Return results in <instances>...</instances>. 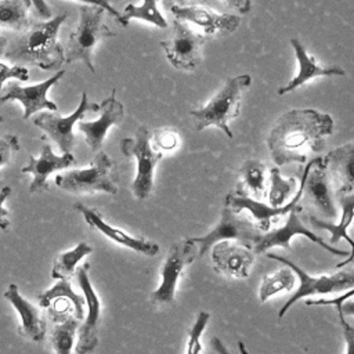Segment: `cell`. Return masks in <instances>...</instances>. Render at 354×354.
<instances>
[{
    "label": "cell",
    "mask_w": 354,
    "mask_h": 354,
    "mask_svg": "<svg viewBox=\"0 0 354 354\" xmlns=\"http://www.w3.org/2000/svg\"><path fill=\"white\" fill-rule=\"evenodd\" d=\"M333 131V119L315 109H290L278 118L267 147L277 166L304 163L308 151L319 153L325 137Z\"/></svg>",
    "instance_id": "1"
},
{
    "label": "cell",
    "mask_w": 354,
    "mask_h": 354,
    "mask_svg": "<svg viewBox=\"0 0 354 354\" xmlns=\"http://www.w3.org/2000/svg\"><path fill=\"white\" fill-rule=\"evenodd\" d=\"M68 14H59L44 22H35L18 32L7 44L4 57L14 64H30L44 71L65 64V48L58 41V30Z\"/></svg>",
    "instance_id": "2"
},
{
    "label": "cell",
    "mask_w": 354,
    "mask_h": 354,
    "mask_svg": "<svg viewBox=\"0 0 354 354\" xmlns=\"http://www.w3.org/2000/svg\"><path fill=\"white\" fill-rule=\"evenodd\" d=\"M252 83L250 75H238L231 77L217 94L202 108L191 111L196 131H202L209 126L218 127L228 138H232V130L228 126L231 119L239 115L241 95Z\"/></svg>",
    "instance_id": "3"
},
{
    "label": "cell",
    "mask_w": 354,
    "mask_h": 354,
    "mask_svg": "<svg viewBox=\"0 0 354 354\" xmlns=\"http://www.w3.org/2000/svg\"><path fill=\"white\" fill-rule=\"evenodd\" d=\"M104 8L90 4L79 6V22L72 30L65 48V64L83 61L90 72H95L93 65V50L105 37L115 33L104 24Z\"/></svg>",
    "instance_id": "4"
},
{
    "label": "cell",
    "mask_w": 354,
    "mask_h": 354,
    "mask_svg": "<svg viewBox=\"0 0 354 354\" xmlns=\"http://www.w3.org/2000/svg\"><path fill=\"white\" fill-rule=\"evenodd\" d=\"M112 167V159L105 151L100 149L87 169L59 173L55 176V184L62 191L72 194L106 192L115 195L118 192V187L111 176Z\"/></svg>",
    "instance_id": "5"
},
{
    "label": "cell",
    "mask_w": 354,
    "mask_h": 354,
    "mask_svg": "<svg viewBox=\"0 0 354 354\" xmlns=\"http://www.w3.org/2000/svg\"><path fill=\"white\" fill-rule=\"evenodd\" d=\"M267 257L281 261L282 264L290 267L296 274V277L299 278V288H296V292L292 295V297L281 307L278 313V319H281L286 314L289 307H292L293 303H296L299 299H304L307 296H314V295H328L335 292L339 293V292H346L354 288V266L329 275L313 277V275H308L303 268H300L297 264H295L286 257H282L274 253L267 254Z\"/></svg>",
    "instance_id": "6"
},
{
    "label": "cell",
    "mask_w": 354,
    "mask_h": 354,
    "mask_svg": "<svg viewBox=\"0 0 354 354\" xmlns=\"http://www.w3.org/2000/svg\"><path fill=\"white\" fill-rule=\"evenodd\" d=\"M120 151L126 156H133L137 160V173L131 184L133 195L137 199L149 196L153 187V171L158 162L162 159V152L151 145V133L145 126L136 130V137H126L120 141Z\"/></svg>",
    "instance_id": "7"
},
{
    "label": "cell",
    "mask_w": 354,
    "mask_h": 354,
    "mask_svg": "<svg viewBox=\"0 0 354 354\" xmlns=\"http://www.w3.org/2000/svg\"><path fill=\"white\" fill-rule=\"evenodd\" d=\"M263 231L245 217H239L236 212H234L230 206H224L221 210L220 221L217 225L210 230L203 236L189 238L198 246V257H202L207 253V250L220 241H236L249 248H253L259 241Z\"/></svg>",
    "instance_id": "8"
},
{
    "label": "cell",
    "mask_w": 354,
    "mask_h": 354,
    "mask_svg": "<svg viewBox=\"0 0 354 354\" xmlns=\"http://www.w3.org/2000/svg\"><path fill=\"white\" fill-rule=\"evenodd\" d=\"M301 180L303 194L300 201L314 207L321 216L335 218L337 214L335 189L321 156H317L306 165Z\"/></svg>",
    "instance_id": "9"
},
{
    "label": "cell",
    "mask_w": 354,
    "mask_h": 354,
    "mask_svg": "<svg viewBox=\"0 0 354 354\" xmlns=\"http://www.w3.org/2000/svg\"><path fill=\"white\" fill-rule=\"evenodd\" d=\"M205 40L206 37L191 30L185 21L174 18L173 36L169 40H162L160 46L171 66L178 71H194L202 62Z\"/></svg>",
    "instance_id": "10"
},
{
    "label": "cell",
    "mask_w": 354,
    "mask_h": 354,
    "mask_svg": "<svg viewBox=\"0 0 354 354\" xmlns=\"http://www.w3.org/2000/svg\"><path fill=\"white\" fill-rule=\"evenodd\" d=\"M198 257V246L188 239L170 246L160 271V285L151 293L153 304H171L174 301L178 278L184 268Z\"/></svg>",
    "instance_id": "11"
},
{
    "label": "cell",
    "mask_w": 354,
    "mask_h": 354,
    "mask_svg": "<svg viewBox=\"0 0 354 354\" xmlns=\"http://www.w3.org/2000/svg\"><path fill=\"white\" fill-rule=\"evenodd\" d=\"M98 112V104L88 101L87 93H82L80 102L77 108L69 116H61L57 111L43 112L33 118V123L41 129L55 144L59 147L61 152H72L75 145L73 126L87 113Z\"/></svg>",
    "instance_id": "12"
},
{
    "label": "cell",
    "mask_w": 354,
    "mask_h": 354,
    "mask_svg": "<svg viewBox=\"0 0 354 354\" xmlns=\"http://www.w3.org/2000/svg\"><path fill=\"white\" fill-rule=\"evenodd\" d=\"M299 212H300V207H299V205H296L288 213V217H286V221H285L283 225L277 227L274 230H268L266 232H261L259 241L253 246V252L256 254L264 253V252H267L268 249H271L274 246H281V248L289 249V241H290L292 236H295V235H304L310 241H313L314 243H317L318 246H321L322 249H325L326 252H329L332 254H336V256H347L348 254L344 250H339V249L328 245L315 232L308 230L303 224V221H301V218L299 216Z\"/></svg>",
    "instance_id": "13"
},
{
    "label": "cell",
    "mask_w": 354,
    "mask_h": 354,
    "mask_svg": "<svg viewBox=\"0 0 354 354\" xmlns=\"http://www.w3.org/2000/svg\"><path fill=\"white\" fill-rule=\"evenodd\" d=\"M64 75L65 69H61L47 80L26 87L21 86L17 82H11L7 86V91L4 94H0V104L8 101H19L24 106V119H29L33 113L41 109L57 111L58 108L55 102L47 98V93Z\"/></svg>",
    "instance_id": "14"
},
{
    "label": "cell",
    "mask_w": 354,
    "mask_h": 354,
    "mask_svg": "<svg viewBox=\"0 0 354 354\" xmlns=\"http://www.w3.org/2000/svg\"><path fill=\"white\" fill-rule=\"evenodd\" d=\"M301 194H303V180L300 178V185L296 189L295 196L289 203H285L282 206L274 207L271 205H266L263 202L249 198L248 195H241V194H228L225 196V206H230L236 213H239L241 210H248L256 220V225L259 227V230L266 232L270 230L272 223H277L281 217L286 216L296 205L300 203Z\"/></svg>",
    "instance_id": "15"
},
{
    "label": "cell",
    "mask_w": 354,
    "mask_h": 354,
    "mask_svg": "<svg viewBox=\"0 0 354 354\" xmlns=\"http://www.w3.org/2000/svg\"><path fill=\"white\" fill-rule=\"evenodd\" d=\"M88 270L90 264L84 263L82 267L76 270V277L79 286L83 290L84 300L87 304L88 314L86 317V321L79 328V340L76 346L77 354H86L93 351L98 344V322H100V308L101 303L97 296V293L93 289V285L88 278Z\"/></svg>",
    "instance_id": "16"
},
{
    "label": "cell",
    "mask_w": 354,
    "mask_h": 354,
    "mask_svg": "<svg viewBox=\"0 0 354 354\" xmlns=\"http://www.w3.org/2000/svg\"><path fill=\"white\" fill-rule=\"evenodd\" d=\"M254 260L252 248L241 242L220 241L213 245L212 263L216 272L231 278H248Z\"/></svg>",
    "instance_id": "17"
},
{
    "label": "cell",
    "mask_w": 354,
    "mask_h": 354,
    "mask_svg": "<svg viewBox=\"0 0 354 354\" xmlns=\"http://www.w3.org/2000/svg\"><path fill=\"white\" fill-rule=\"evenodd\" d=\"M169 10L176 18L201 26L206 35H230L236 30L241 22L238 15L216 12L207 7L196 4H173Z\"/></svg>",
    "instance_id": "18"
},
{
    "label": "cell",
    "mask_w": 354,
    "mask_h": 354,
    "mask_svg": "<svg viewBox=\"0 0 354 354\" xmlns=\"http://www.w3.org/2000/svg\"><path fill=\"white\" fill-rule=\"evenodd\" d=\"M100 118L91 122H79L77 127L84 134L86 144L91 152L101 149L104 138L109 127L119 124L124 115L123 104L116 98V90H112L111 95L98 104Z\"/></svg>",
    "instance_id": "19"
},
{
    "label": "cell",
    "mask_w": 354,
    "mask_h": 354,
    "mask_svg": "<svg viewBox=\"0 0 354 354\" xmlns=\"http://www.w3.org/2000/svg\"><path fill=\"white\" fill-rule=\"evenodd\" d=\"M76 162L72 152H65L62 155H55L50 144H44L40 156H29L28 163L22 167V173L32 174V183L29 185V192L48 191V177L54 171L64 170Z\"/></svg>",
    "instance_id": "20"
},
{
    "label": "cell",
    "mask_w": 354,
    "mask_h": 354,
    "mask_svg": "<svg viewBox=\"0 0 354 354\" xmlns=\"http://www.w3.org/2000/svg\"><path fill=\"white\" fill-rule=\"evenodd\" d=\"M73 207L83 214L86 223L90 227L98 230L102 235H105L111 241H113V242H116V243H119L124 248H129V249H131L137 253L145 254V256H156L159 253V245L158 243L147 241L144 238H137V236L129 235L123 230L109 225L106 221H104L102 216L95 209L87 207L83 203H75Z\"/></svg>",
    "instance_id": "21"
},
{
    "label": "cell",
    "mask_w": 354,
    "mask_h": 354,
    "mask_svg": "<svg viewBox=\"0 0 354 354\" xmlns=\"http://www.w3.org/2000/svg\"><path fill=\"white\" fill-rule=\"evenodd\" d=\"M335 198L342 210V216H340V220L337 224L322 220L314 214L308 216V223L314 228H321V230H326L328 232H330V239H329L330 243H336L342 238H344L348 242V245L351 246L350 256L344 261H342L336 266V268H342L354 261V239L350 238V235L347 234V228L354 220V191L353 192H337V194H335Z\"/></svg>",
    "instance_id": "22"
},
{
    "label": "cell",
    "mask_w": 354,
    "mask_h": 354,
    "mask_svg": "<svg viewBox=\"0 0 354 354\" xmlns=\"http://www.w3.org/2000/svg\"><path fill=\"white\" fill-rule=\"evenodd\" d=\"M4 299L12 304L19 315L18 333L32 342L41 343L46 337L47 325L40 311L19 293V289L15 283L8 285L7 290L4 292Z\"/></svg>",
    "instance_id": "23"
},
{
    "label": "cell",
    "mask_w": 354,
    "mask_h": 354,
    "mask_svg": "<svg viewBox=\"0 0 354 354\" xmlns=\"http://www.w3.org/2000/svg\"><path fill=\"white\" fill-rule=\"evenodd\" d=\"M329 173L335 194L354 191V142L329 151L322 158Z\"/></svg>",
    "instance_id": "24"
},
{
    "label": "cell",
    "mask_w": 354,
    "mask_h": 354,
    "mask_svg": "<svg viewBox=\"0 0 354 354\" xmlns=\"http://www.w3.org/2000/svg\"><path fill=\"white\" fill-rule=\"evenodd\" d=\"M290 44L295 50L297 62H299V72L297 75L283 87H279L278 94H286L289 91H293L299 86L304 84L310 79L318 77V76H344L346 71L342 66L337 65H329V66H322L315 62L313 57H310L304 48V44L299 39H290Z\"/></svg>",
    "instance_id": "25"
},
{
    "label": "cell",
    "mask_w": 354,
    "mask_h": 354,
    "mask_svg": "<svg viewBox=\"0 0 354 354\" xmlns=\"http://www.w3.org/2000/svg\"><path fill=\"white\" fill-rule=\"evenodd\" d=\"M30 0H0V32H22L30 25Z\"/></svg>",
    "instance_id": "26"
},
{
    "label": "cell",
    "mask_w": 354,
    "mask_h": 354,
    "mask_svg": "<svg viewBox=\"0 0 354 354\" xmlns=\"http://www.w3.org/2000/svg\"><path fill=\"white\" fill-rule=\"evenodd\" d=\"M241 181L236 185V194L261 195L266 191V167L259 160H246L239 169Z\"/></svg>",
    "instance_id": "27"
},
{
    "label": "cell",
    "mask_w": 354,
    "mask_h": 354,
    "mask_svg": "<svg viewBox=\"0 0 354 354\" xmlns=\"http://www.w3.org/2000/svg\"><path fill=\"white\" fill-rule=\"evenodd\" d=\"M158 0H142L141 6H136V4H127L123 11L120 12V18L118 19V22L122 26H127L130 19H142L147 21L158 28H167V22L165 19V17L160 14V11L158 10Z\"/></svg>",
    "instance_id": "28"
},
{
    "label": "cell",
    "mask_w": 354,
    "mask_h": 354,
    "mask_svg": "<svg viewBox=\"0 0 354 354\" xmlns=\"http://www.w3.org/2000/svg\"><path fill=\"white\" fill-rule=\"evenodd\" d=\"M57 297H68L73 304V315L77 317L79 319L83 318V315H84L83 306H84L86 300L73 292V289L71 286V281L68 278H61L54 286H51L48 290L39 295L37 299H39L40 307L48 308L51 301Z\"/></svg>",
    "instance_id": "29"
},
{
    "label": "cell",
    "mask_w": 354,
    "mask_h": 354,
    "mask_svg": "<svg viewBox=\"0 0 354 354\" xmlns=\"http://www.w3.org/2000/svg\"><path fill=\"white\" fill-rule=\"evenodd\" d=\"M93 248L87 243V242H79L73 249L61 253L54 264H53V270H51V277L54 279H61V278H68L71 279V277L75 274L76 271V264L88 253H91Z\"/></svg>",
    "instance_id": "30"
},
{
    "label": "cell",
    "mask_w": 354,
    "mask_h": 354,
    "mask_svg": "<svg viewBox=\"0 0 354 354\" xmlns=\"http://www.w3.org/2000/svg\"><path fill=\"white\" fill-rule=\"evenodd\" d=\"M79 321L80 319L77 317H75L73 314H69L62 321L57 322L51 335V344L55 353L69 354L72 351Z\"/></svg>",
    "instance_id": "31"
},
{
    "label": "cell",
    "mask_w": 354,
    "mask_h": 354,
    "mask_svg": "<svg viewBox=\"0 0 354 354\" xmlns=\"http://www.w3.org/2000/svg\"><path fill=\"white\" fill-rule=\"evenodd\" d=\"M296 274L290 267L281 268L274 274L264 275L260 283V301H267L271 296L282 290H290L295 285Z\"/></svg>",
    "instance_id": "32"
},
{
    "label": "cell",
    "mask_w": 354,
    "mask_h": 354,
    "mask_svg": "<svg viewBox=\"0 0 354 354\" xmlns=\"http://www.w3.org/2000/svg\"><path fill=\"white\" fill-rule=\"evenodd\" d=\"M296 180L293 177L290 178H282L278 166L272 167L270 170V192H268V202L271 206L278 207L285 205L286 199L296 192Z\"/></svg>",
    "instance_id": "33"
},
{
    "label": "cell",
    "mask_w": 354,
    "mask_h": 354,
    "mask_svg": "<svg viewBox=\"0 0 354 354\" xmlns=\"http://www.w3.org/2000/svg\"><path fill=\"white\" fill-rule=\"evenodd\" d=\"M210 318V314L207 311H199L196 315V319L189 329L188 333V343H187V353L188 354H196L202 351V344H201V335L205 330L207 321Z\"/></svg>",
    "instance_id": "34"
},
{
    "label": "cell",
    "mask_w": 354,
    "mask_h": 354,
    "mask_svg": "<svg viewBox=\"0 0 354 354\" xmlns=\"http://www.w3.org/2000/svg\"><path fill=\"white\" fill-rule=\"evenodd\" d=\"M21 145L18 141V137L14 134H6L0 137V167L7 165L12 155L19 151Z\"/></svg>",
    "instance_id": "35"
},
{
    "label": "cell",
    "mask_w": 354,
    "mask_h": 354,
    "mask_svg": "<svg viewBox=\"0 0 354 354\" xmlns=\"http://www.w3.org/2000/svg\"><path fill=\"white\" fill-rule=\"evenodd\" d=\"M8 79H18V80L26 82L29 79V71H28V68L18 65V64L8 66V65L0 62V90L3 88V84Z\"/></svg>",
    "instance_id": "36"
},
{
    "label": "cell",
    "mask_w": 354,
    "mask_h": 354,
    "mask_svg": "<svg viewBox=\"0 0 354 354\" xmlns=\"http://www.w3.org/2000/svg\"><path fill=\"white\" fill-rule=\"evenodd\" d=\"M152 138H153L155 147L159 149H163V151H171L178 144V137H177L176 131L169 130V129L153 131Z\"/></svg>",
    "instance_id": "37"
},
{
    "label": "cell",
    "mask_w": 354,
    "mask_h": 354,
    "mask_svg": "<svg viewBox=\"0 0 354 354\" xmlns=\"http://www.w3.org/2000/svg\"><path fill=\"white\" fill-rule=\"evenodd\" d=\"M354 296V288L346 290L343 295L340 296H336L333 299H318V300H307L306 304L307 306H335L336 310L339 308V306L347 300V299H351Z\"/></svg>",
    "instance_id": "38"
},
{
    "label": "cell",
    "mask_w": 354,
    "mask_h": 354,
    "mask_svg": "<svg viewBox=\"0 0 354 354\" xmlns=\"http://www.w3.org/2000/svg\"><path fill=\"white\" fill-rule=\"evenodd\" d=\"M11 195V187L6 185L0 189V230L8 231L10 220H8V210L3 206L6 199Z\"/></svg>",
    "instance_id": "39"
},
{
    "label": "cell",
    "mask_w": 354,
    "mask_h": 354,
    "mask_svg": "<svg viewBox=\"0 0 354 354\" xmlns=\"http://www.w3.org/2000/svg\"><path fill=\"white\" fill-rule=\"evenodd\" d=\"M339 321H340V326L343 330V336L344 340L347 343V353L348 354H354V328L346 321L344 315H339Z\"/></svg>",
    "instance_id": "40"
},
{
    "label": "cell",
    "mask_w": 354,
    "mask_h": 354,
    "mask_svg": "<svg viewBox=\"0 0 354 354\" xmlns=\"http://www.w3.org/2000/svg\"><path fill=\"white\" fill-rule=\"evenodd\" d=\"M75 1H79V3H83V4H90V6L101 7V8H104L105 11H108L116 21L120 18V12L111 4V0H75Z\"/></svg>",
    "instance_id": "41"
},
{
    "label": "cell",
    "mask_w": 354,
    "mask_h": 354,
    "mask_svg": "<svg viewBox=\"0 0 354 354\" xmlns=\"http://www.w3.org/2000/svg\"><path fill=\"white\" fill-rule=\"evenodd\" d=\"M223 1H224L225 6H228V7L234 8V10H236V11L241 12V14H246V12H249L250 8H252L250 0H223Z\"/></svg>",
    "instance_id": "42"
},
{
    "label": "cell",
    "mask_w": 354,
    "mask_h": 354,
    "mask_svg": "<svg viewBox=\"0 0 354 354\" xmlns=\"http://www.w3.org/2000/svg\"><path fill=\"white\" fill-rule=\"evenodd\" d=\"M30 1H32V6L36 10V14L40 18H43V19H50L51 18V10L47 6L46 0H30Z\"/></svg>",
    "instance_id": "43"
},
{
    "label": "cell",
    "mask_w": 354,
    "mask_h": 354,
    "mask_svg": "<svg viewBox=\"0 0 354 354\" xmlns=\"http://www.w3.org/2000/svg\"><path fill=\"white\" fill-rule=\"evenodd\" d=\"M336 311L339 315H354V301L344 300Z\"/></svg>",
    "instance_id": "44"
},
{
    "label": "cell",
    "mask_w": 354,
    "mask_h": 354,
    "mask_svg": "<svg viewBox=\"0 0 354 354\" xmlns=\"http://www.w3.org/2000/svg\"><path fill=\"white\" fill-rule=\"evenodd\" d=\"M7 44H8V39H7L4 35H0V58L4 57Z\"/></svg>",
    "instance_id": "45"
},
{
    "label": "cell",
    "mask_w": 354,
    "mask_h": 354,
    "mask_svg": "<svg viewBox=\"0 0 354 354\" xmlns=\"http://www.w3.org/2000/svg\"><path fill=\"white\" fill-rule=\"evenodd\" d=\"M181 1H185V0H163V6H165V8L169 10L173 4H178Z\"/></svg>",
    "instance_id": "46"
},
{
    "label": "cell",
    "mask_w": 354,
    "mask_h": 354,
    "mask_svg": "<svg viewBox=\"0 0 354 354\" xmlns=\"http://www.w3.org/2000/svg\"><path fill=\"white\" fill-rule=\"evenodd\" d=\"M239 347H241V351H242V353H246V350L243 348V344H242V342H239Z\"/></svg>",
    "instance_id": "47"
},
{
    "label": "cell",
    "mask_w": 354,
    "mask_h": 354,
    "mask_svg": "<svg viewBox=\"0 0 354 354\" xmlns=\"http://www.w3.org/2000/svg\"><path fill=\"white\" fill-rule=\"evenodd\" d=\"M0 122H3V116H0Z\"/></svg>",
    "instance_id": "48"
},
{
    "label": "cell",
    "mask_w": 354,
    "mask_h": 354,
    "mask_svg": "<svg viewBox=\"0 0 354 354\" xmlns=\"http://www.w3.org/2000/svg\"><path fill=\"white\" fill-rule=\"evenodd\" d=\"M353 221H354V220H353Z\"/></svg>",
    "instance_id": "49"
}]
</instances>
